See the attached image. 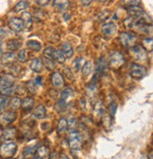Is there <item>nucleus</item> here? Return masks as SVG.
<instances>
[{
  "label": "nucleus",
  "mask_w": 153,
  "mask_h": 159,
  "mask_svg": "<svg viewBox=\"0 0 153 159\" xmlns=\"http://www.w3.org/2000/svg\"><path fill=\"white\" fill-rule=\"evenodd\" d=\"M130 56L137 63H146L147 62V51L143 48V46H133L129 50Z\"/></svg>",
  "instance_id": "1"
},
{
  "label": "nucleus",
  "mask_w": 153,
  "mask_h": 159,
  "mask_svg": "<svg viewBox=\"0 0 153 159\" xmlns=\"http://www.w3.org/2000/svg\"><path fill=\"white\" fill-rule=\"evenodd\" d=\"M82 141L83 138L82 135L79 133V132H71L68 137V144L70 149L78 151L81 149L82 146Z\"/></svg>",
  "instance_id": "2"
},
{
  "label": "nucleus",
  "mask_w": 153,
  "mask_h": 159,
  "mask_svg": "<svg viewBox=\"0 0 153 159\" xmlns=\"http://www.w3.org/2000/svg\"><path fill=\"white\" fill-rule=\"evenodd\" d=\"M16 151H17V145L14 142L10 141V142L2 143L1 148H0V154H1L2 158L8 159L12 157L15 154Z\"/></svg>",
  "instance_id": "3"
},
{
  "label": "nucleus",
  "mask_w": 153,
  "mask_h": 159,
  "mask_svg": "<svg viewBox=\"0 0 153 159\" xmlns=\"http://www.w3.org/2000/svg\"><path fill=\"white\" fill-rule=\"evenodd\" d=\"M146 68L137 63H132L129 66V75L135 80H141L146 75Z\"/></svg>",
  "instance_id": "4"
},
{
  "label": "nucleus",
  "mask_w": 153,
  "mask_h": 159,
  "mask_svg": "<svg viewBox=\"0 0 153 159\" xmlns=\"http://www.w3.org/2000/svg\"><path fill=\"white\" fill-rule=\"evenodd\" d=\"M136 39L137 38L134 33L129 31H123L119 35V42L126 48H132V45L136 42Z\"/></svg>",
  "instance_id": "5"
},
{
  "label": "nucleus",
  "mask_w": 153,
  "mask_h": 159,
  "mask_svg": "<svg viewBox=\"0 0 153 159\" xmlns=\"http://www.w3.org/2000/svg\"><path fill=\"white\" fill-rule=\"evenodd\" d=\"M125 64V58L122 53L113 51L110 56V66L113 69H118Z\"/></svg>",
  "instance_id": "6"
},
{
  "label": "nucleus",
  "mask_w": 153,
  "mask_h": 159,
  "mask_svg": "<svg viewBox=\"0 0 153 159\" xmlns=\"http://www.w3.org/2000/svg\"><path fill=\"white\" fill-rule=\"evenodd\" d=\"M9 28L13 30V31H21L24 28V23H23V20L21 18H18V17H12L9 20L8 22Z\"/></svg>",
  "instance_id": "7"
},
{
  "label": "nucleus",
  "mask_w": 153,
  "mask_h": 159,
  "mask_svg": "<svg viewBox=\"0 0 153 159\" xmlns=\"http://www.w3.org/2000/svg\"><path fill=\"white\" fill-rule=\"evenodd\" d=\"M116 30V26L114 23H107V24H104L101 28V32L103 34L104 37L106 38H110L111 37L114 32Z\"/></svg>",
  "instance_id": "8"
},
{
  "label": "nucleus",
  "mask_w": 153,
  "mask_h": 159,
  "mask_svg": "<svg viewBox=\"0 0 153 159\" xmlns=\"http://www.w3.org/2000/svg\"><path fill=\"white\" fill-rule=\"evenodd\" d=\"M51 82L54 87L62 88L64 85V81L60 72H54L51 74Z\"/></svg>",
  "instance_id": "9"
},
{
  "label": "nucleus",
  "mask_w": 153,
  "mask_h": 159,
  "mask_svg": "<svg viewBox=\"0 0 153 159\" xmlns=\"http://www.w3.org/2000/svg\"><path fill=\"white\" fill-rule=\"evenodd\" d=\"M1 139L2 140H8V141H11L12 139L16 136V134H17V131L14 127H7L5 130H2L1 132Z\"/></svg>",
  "instance_id": "10"
},
{
  "label": "nucleus",
  "mask_w": 153,
  "mask_h": 159,
  "mask_svg": "<svg viewBox=\"0 0 153 159\" xmlns=\"http://www.w3.org/2000/svg\"><path fill=\"white\" fill-rule=\"evenodd\" d=\"M106 67H107V64L105 62L104 58L103 57L99 58L97 61V64H95V76L98 77V76L102 75L103 73H105Z\"/></svg>",
  "instance_id": "11"
},
{
  "label": "nucleus",
  "mask_w": 153,
  "mask_h": 159,
  "mask_svg": "<svg viewBox=\"0 0 153 159\" xmlns=\"http://www.w3.org/2000/svg\"><path fill=\"white\" fill-rule=\"evenodd\" d=\"M142 24L138 21L135 17L129 16L124 20V26L128 29H137L141 26Z\"/></svg>",
  "instance_id": "12"
},
{
  "label": "nucleus",
  "mask_w": 153,
  "mask_h": 159,
  "mask_svg": "<svg viewBox=\"0 0 153 159\" xmlns=\"http://www.w3.org/2000/svg\"><path fill=\"white\" fill-rule=\"evenodd\" d=\"M16 116H17V115L14 111L2 113L1 114V121H2V123H5V124H11L15 120Z\"/></svg>",
  "instance_id": "13"
},
{
  "label": "nucleus",
  "mask_w": 153,
  "mask_h": 159,
  "mask_svg": "<svg viewBox=\"0 0 153 159\" xmlns=\"http://www.w3.org/2000/svg\"><path fill=\"white\" fill-rule=\"evenodd\" d=\"M15 61V54L12 52H9V53H5L2 55L1 58V63L6 66H12V63H14Z\"/></svg>",
  "instance_id": "14"
},
{
  "label": "nucleus",
  "mask_w": 153,
  "mask_h": 159,
  "mask_svg": "<svg viewBox=\"0 0 153 159\" xmlns=\"http://www.w3.org/2000/svg\"><path fill=\"white\" fill-rule=\"evenodd\" d=\"M0 85H1V90L11 87L13 85L12 78H11L9 75H5L1 77V81H0Z\"/></svg>",
  "instance_id": "15"
},
{
  "label": "nucleus",
  "mask_w": 153,
  "mask_h": 159,
  "mask_svg": "<svg viewBox=\"0 0 153 159\" xmlns=\"http://www.w3.org/2000/svg\"><path fill=\"white\" fill-rule=\"evenodd\" d=\"M30 68L37 73H40L43 68V62L39 58H34L30 64Z\"/></svg>",
  "instance_id": "16"
},
{
  "label": "nucleus",
  "mask_w": 153,
  "mask_h": 159,
  "mask_svg": "<svg viewBox=\"0 0 153 159\" xmlns=\"http://www.w3.org/2000/svg\"><path fill=\"white\" fill-rule=\"evenodd\" d=\"M22 46V43L20 40H17V39H12V40H10V41L7 43V48L10 50V51H15V50H18L19 48H21Z\"/></svg>",
  "instance_id": "17"
},
{
  "label": "nucleus",
  "mask_w": 153,
  "mask_h": 159,
  "mask_svg": "<svg viewBox=\"0 0 153 159\" xmlns=\"http://www.w3.org/2000/svg\"><path fill=\"white\" fill-rule=\"evenodd\" d=\"M46 115V109L44 105L40 104V105H38L34 112H33V116L36 117V118H39V119H43Z\"/></svg>",
  "instance_id": "18"
},
{
  "label": "nucleus",
  "mask_w": 153,
  "mask_h": 159,
  "mask_svg": "<svg viewBox=\"0 0 153 159\" xmlns=\"http://www.w3.org/2000/svg\"><path fill=\"white\" fill-rule=\"evenodd\" d=\"M138 31L149 36V38L153 37V26L152 25H141L138 28Z\"/></svg>",
  "instance_id": "19"
},
{
  "label": "nucleus",
  "mask_w": 153,
  "mask_h": 159,
  "mask_svg": "<svg viewBox=\"0 0 153 159\" xmlns=\"http://www.w3.org/2000/svg\"><path fill=\"white\" fill-rule=\"evenodd\" d=\"M33 105H34V99L30 97H27L22 101V106L21 107L25 111H29L32 109Z\"/></svg>",
  "instance_id": "20"
},
{
  "label": "nucleus",
  "mask_w": 153,
  "mask_h": 159,
  "mask_svg": "<svg viewBox=\"0 0 153 159\" xmlns=\"http://www.w3.org/2000/svg\"><path fill=\"white\" fill-rule=\"evenodd\" d=\"M68 128V120L65 117H62L60 118V120L58 122V126H57V131H58L60 134L64 133Z\"/></svg>",
  "instance_id": "21"
},
{
  "label": "nucleus",
  "mask_w": 153,
  "mask_h": 159,
  "mask_svg": "<svg viewBox=\"0 0 153 159\" xmlns=\"http://www.w3.org/2000/svg\"><path fill=\"white\" fill-rule=\"evenodd\" d=\"M53 59L56 62H58L59 64H63L65 62V55L63 50L61 49H55Z\"/></svg>",
  "instance_id": "22"
},
{
  "label": "nucleus",
  "mask_w": 153,
  "mask_h": 159,
  "mask_svg": "<svg viewBox=\"0 0 153 159\" xmlns=\"http://www.w3.org/2000/svg\"><path fill=\"white\" fill-rule=\"evenodd\" d=\"M21 19L23 20V23H24V27L25 28H28L30 29L31 25H32V17H31V14L29 12H23L22 16H21Z\"/></svg>",
  "instance_id": "23"
},
{
  "label": "nucleus",
  "mask_w": 153,
  "mask_h": 159,
  "mask_svg": "<svg viewBox=\"0 0 153 159\" xmlns=\"http://www.w3.org/2000/svg\"><path fill=\"white\" fill-rule=\"evenodd\" d=\"M48 153H49L48 149L45 146H41L36 151V157L39 159H45L46 156H48Z\"/></svg>",
  "instance_id": "24"
},
{
  "label": "nucleus",
  "mask_w": 153,
  "mask_h": 159,
  "mask_svg": "<svg viewBox=\"0 0 153 159\" xmlns=\"http://www.w3.org/2000/svg\"><path fill=\"white\" fill-rule=\"evenodd\" d=\"M42 62H43L44 66H45L48 71H53V70L55 69V67H56L54 62L52 61V59H48V58L43 56V58H42Z\"/></svg>",
  "instance_id": "25"
},
{
  "label": "nucleus",
  "mask_w": 153,
  "mask_h": 159,
  "mask_svg": "<svg viewBox=\"0 0 153 159\" xmlns=\"http://www.w3.org/2000/svg\"><path fill=\"white\" fill-rule=\"evenodd\" d=\"M62 48H63L62 50L63 51V53H64V55H65L66 58H71L73 56L74 50H73V48L71 47V45L69 43L64 42L63 44V46H62Z\"/></svg>",
  "instance_id": "26"
},
{
  "label": "nucleus",
  "mask_w": 153,
  "mask_h": 159,
  "mask_svg": "<svg viewBox=\"0 0 153 159\" xmlns=\"http://www.w3.org/2000/svg\"><path fill=\"white\" fill-rule=\"evenodd\" d=\"M27 47H28L30 50L36 51V52L40 51L41 48H42L41 44H40L39 42H38V41H33V40H30V41H28V42H27Z\"/></svg>",
  "instance_id": "27"
},
{
  "label": "nucleus",
  "mask_w": 153,
  "mask_h": 159,
  "mask_svg": "<svg viewBox=\"0 0 153 159\" xmlns=\"http://www.w3.org/2000/svg\"><path fill=\"white\" fill-rule=\"evenodd\" d=\"M94 115L98 116H101L105 115V107L101 102H98L94 105Z\"/></svg>",
  "instance_id": "28"
},
{
  "label": "nucleus",
  "mask_w": 153,
  "mask_h": 159,
  "mask_svg": "<svg viewBox=\"0 0 153 159\" xmlns=\"http://www.w3.org/2000/svg\"><path fill=\"white\" fill-rule=\"evenodd\" d=\"M66 108V99L63 98H60L57 103L55 104V110L58 112V113H63L64 112Z\"/></svg>",
  "instance_id": "29"
},
{
  "label": "nucleus",
  "mask_w": 153,
  "mask_h": 159,
  "mask_svg": "<svg viewBox=\"0 0 153 159\" xmlns=\"http://www.w3.org/2000/svg\"><path fill=\"white\" fill-rule=\"evenodd\" d=\"M143 48L146 50V51H152L153 50V39L152 38H145L143 41Z\"/></svg>",
  "instance_id": "30"
},
{
  "label": "nucleus",
  "mask_w": 153,
  "mask_h": 159,
  "mask_svg": "<svg viewBox=\"0 0 153 159\" xmlns=\"http://www.w3.org/2000/svg\"><path fill=\"white\" fill-rule=\"evenodd\" d=\"M28 8V2H27V1H20V2H18L15 5L13 11H16V12H19V11H22L27 10Z\"/></svg>",
  "instance_id": "31"
},
{
  "label": "nucleus",
  "mask_w": 153,
  "mask_h": 159,
  "mask_svg": "<svg viewBox=\"0 0 153 159\" xmlns=\"http://www.w3.org/2000/svg\"><path fill=\"white\" fill-rule=\"evenodd\" d=\"M20 106H22V101L19 98L14 97V98H12L11 99V109L17 110V109L20 108Z\"/></svg>",
  "instance_id": "32"
},
{
  "label": "nucleus",
  "mask_w": 153,
  "mask_h": 159,
  "mask_svg": "<svg viewBox=\"0 0 153 159\" xmlns=\"http://www.w3.org/2000/svg\"><path fill=\"white\" fill-rule=\"evenodd\" d=\"M81 72H82V75L83 76H89L92 72V64L91 62H86L83 66H82V68H81Z\"/></svg>",
  "instance_id": "33"
},
{
  "label": "nucleus",
  "mask_w": 153,
  "mask_h": 159,
  "mask_svg": "<svg viewBox=\"0 0 153 159\" xmlns=\"http://www.w3.org/2000/svg\"><path fill=\"white\" fill-rule=\"evenodd\" d=\"M18 61L20 63H26L28 61V50L27 49H22L20 52L18 53Z\"/></svg>",
  "instance_id": "34"
},
{
  "label": "nucleus",
  "mask_w": 153,
  "mask_h": 159,
  "mask_svg": "<svg viewBox=\"0 0 153 159\" xmlns=\"http://www.w3.org/2000/svg\"><path fill=\"white\" fill-rule=\"evenodd\" d=\"M75 94L74 90L71 88V87H66L61 94V98H63V99H66L67 98L69 97H73Z\"/></svg>",
  "instance_id": "35"
},
{
  "label": "nucleus",
  "mask_w": 153,
  "mask_h": 159,
  "mask_svg": "<svg viewBox=\"0 0 153 159\" xmlns=\"http://www.w3.org/2000/svg\"><path fill=\"white\" fill-rule=\"evenodd\" d=\"M53 4H54V6H56L59 10L64 11L68 7L69 2L68 1H53Z\"/></svg>",
  "instance_id": "36"
},
{
  "label": "nucleus",
  "mask_w": 153,
  "mask_h": 159,
  "mask_svg": "<svg viewBox=\"0 0 153 159\" xmlns=\"http://www.w3.org/2000/svg\"><path fill=\"white\" fill-rule=\"evenodd\" d=\"M54 52H55V49L52 47H48L44 50V57H46L48 59H53Z\"/></svg>",
  "instance_id": "37"
},
{
  "label": "nucleus",
  "mask_w": 153,
  "mask_h": 159,
  "mask_svg": "<svg viewBox=\"0 0 153 159\" xmlns=\"http://www.w3.org/2000/svg\"><path fill=\"white\" fill-rule=\"evenodd\" d=\"M76 120L75 117H70L68 119V129L71 132H76Z\"/></svg>",
  "instance_id": "38"
},
{
  "label": "nucleus",
  "mask_w": 153,
  "mask_h": 159,
  "mask_svg": "<svg viewBox=\"0 0 153 159\" xmlns=\"http://www.w3.org/2000/svg\"><path fill=\"white\" fill-rule=\"evenodd\" d=\"M37 151V149H35V147H31V146H28V147H26L25 149H24V152H23V153H24V156H26V157H28V156H30V155H32L35 152Z\"/></svg>",
  "instance_id": "39"
},
{
  "label": "nucleus",
  "mask_w": 153,
  "mask_h": 159,
  "mask_svg": "<svg viewBox=\"0 0 153 159\" xmlns=\"http://www.w3.org/2000/svg\"><path fill=\"white\" fill-rule=\"evenodd\" d=\"M81 62H82V58L81 57H78L76 58L73 61V66L75 67L76 71H79L81 67Z\"/></svg>",
  "instance_id": "40"
},
{
  "label": "nucleus",
  "mask_w": 153,
  "mask_h": 159,
  "mask_svg": "<svg viewBox=\"0 0 153 159\" xmlns=\"http://www.w3.org/2000/svg\"><path fill=\"white\" fill-rule=\"evenodd\" d=\"M15 92H16L15 88H13V86H11V87H9V88H6V89L1 90V95L6 96V97H9V96H12Z\"/></svg>",
  "instance_id": "41"
},
{
  "label": "nucleus",
  "mask_w": 153,
  "mask_h": 159,
  "mask_svg": "<svg viewBox=\"0 0 153 159\" xmlns=\"http://www.w3.org/2000/svg\"><path fill=\"white\" fill-rule=\"evenodd\" d=\"M102 122H103V126L105 127H111V117L110 115H104V116L102 117Z\"/></svg>",
  "instance_id": "42"
},
{
  "label": "nucleus",
  "mask_w": 153,
  "mask_h": 159,
  "mask_svg": "<svg viewBox=\"0 0 153 159\" xmlns=\"http://www.w3.org/2000/svg\"><path fill=\"white\" fill-rule=\"evenodd\" d=\"M27 89L31 93V94H35L36 93V84L34 81H29L28 83H27Z\"/></svg>",
  "instance_id": "43"
},
{
  "label": "nucleus",
  "mask_w": 153,
  "mask_h": 159,
  "mask_svg": "<svg viewBox=\"0 0 153 159\" xmlns=\"http://www.w3.org/2000/svg\"><path fill=\"white\" fill-rule=\"evenodd\" d=\"M63 73L66 79H68L69 81H74V75L72 73V71L70 70V68L68 67H63Z\"/></svg>",
  "instance_id": "44"
},
{
  "label": "nucleus",
  "mask_w": 153,
  "mask_h": 159,
  "mask_svg": "<svg viewBox=\"0 0 153 159\" xmlns=\"http://www.w3.org/2000/svg\"><path fill=\"white\" fill-rule=\"evenodd\" d=\"M0 99H1V113H3L4 112V109L7 107V105H8V102H9V99H8V98L7 97H5V96H3V95H1V97H0Z\"/></svg>",
  "instance_id": "45"
},
{
  "label": "nucleus",
  "mask_w": 153,
  "mask_h": 159,
  "mask_svg": "<svg viewBox=\"0 0 153 159\" xmlns=\"http://www.w3.org/2000/svg\"><path fill=\"white\" fill-rule=\"evenodd\" d=\"M110 15V11L109 10H105V11H102L99 15H98V21H104L106 20Z\"/></svg>",
  "instance_id": "46"
},
{
  "label": "nucleus",
  "mask_w": 153,
  "mask_h": 159,
  "mask_svg": "<svg viewBox=\"0 0 153 159\" xmlns=\"http://www.w3.org/2000/svg\"><path fill=\"white\" fill-rule=\"evenodd\" d=\"M116 110H117V104L116 102H111L109 106V111H110V114L111 116H114L116 113Z\"/></svg>",
  "instance_id": "47"
},
{
  "label": "nucleus",
  "mask_w": 153,
  "mask_h": 159,
  "mask_svg": "<svg viewBox=\"0 0 153 159\" xmlns=\"http://www.w3.org/2000/svg\"><path fill=\"white\" fill-rule=\"evenodd\" d=\"M27 90L28 89L25 88V87H23L22 85H18L17 88H16V93L19 94V95H25L26 92H27Z\"/></svg>",
  "instance_id": "48"
},
{
  "label": "nucleus",
  "mask_w": 153,
  "mask_h": 159,
  "mask_svg": "<svg viewBox=\"0 0 153 159\" xmlns=\"http://www.w3.org/2000/svg\"><path fill=\"white\" fill-rule=\"evenodd\" d=\"M126 4H129V7H133V6H139L141 4L140 1H137V0H134V1H126Z\"/></svg>",
  "instance_id": "49"
},
{
  "label": "nucleus",
  "mask_w": 153,
  "mask_h": 159,
  "mask_svg": "<svg viewBox=\"0 0 153 159\" xmlns=\"http://www.w3.org/2000/svg\"><path fill=\"white\" fill-rule=\"evenodd\" d=\"M36 3L40 7H45L47 4H49V1H47V0H44V1H40V0H38V1H36Z\"/></svg>",
  "instance_id": "50"
},
{
  "label": "nucleus",
  "mask_w": 153,
  "mask_h": 159,
  "mask_svg": "<svg viewBox=\"0 0 153 159\" xmlns=\"http://www.w3.org/2000/svg\"><path fill=\"white\" fill-rule=\"evenodd\" d=\"M42 81H43V78H42L41 76H38V77L35 79V81H34V82H35V84H36L37 85H42V84H43Z\"/></svg>",
  "instance_id": "51"
},
{
  "label": "nucleus",
  "mask_w": 153,
  "mask_h": 159,
  "mask_svg": "<svg viewBox=\"0 0 153 159\" xmlns=\"http://www.w3.org/2000/svg\"><path fill=\"white\" fill-rule=\"evenodd\" d=\"M85 106H86V102H85V99H84V98L81 99V101H80V107L82 108V109L84 110V109H85Z\"/></svg>",
  "instance_id": "52"
},
{
  "label": "nucleus",
  "mask_w": 153,
  "mask_h": 159,
  "mask_svg": "<svg viewBox=\"0 0 153 159\" xmlns=\"http://www.w3.org/2000/svg\"><path fill=\"white\" fill-rule=\"evenodd\" d=\"M49 159H58V153H57V152H52V153H50Z\"/></svg>",
  "instance_id": "53"
},
{
  "label": "nucleus",
  "mask_w": 153,
  "mask_h": 159,
  "mask_svg": "<svg viewBox=\"0 0 153 159\" xmlns=\"http://www.w3.org/2000/svg\"><path fill=\"white\" fill-rule=\"evenodd\" d=\"M70 18H71V15H70L69 13L65 12V13L63 14V19L65 20V21H67V20H69Z\"/></svg>",
  "instance_id": "54"
},
{
  "label": "nucleus",
  "mask_w": 153,
  "mask_h": 159,
  "mask_svg": "<svg viewBox=\"0 0 153 159\" xmlns=\"http://www.w3.org/2000/svg\"><path fill=\"white\" fill-rule=\"evenodd\" d=\"M81 3H82V4H86V6H87V5H89V4H91L92 1H91V0H89V1H81Z\"/></svg>",
  "instance_id": "55"
},
{
  "label": "nucleus",
  "mask_w": 153,
  "mask_h": 159,
  "mask_svg": "<svg viewBox=\"0 0 153 159\" xmlns=\"http://www.w3.org/2000/svg\"><path fill=\"white\" fill-rule=\"evenodd\" d=\"M60 159H69L66 155H62L61 157H60Z\"/></svg>",
  "instance_id": "56"
},
{
  "label": "nucleus",
  "mask_w": 153,
  "mask_h": 159,
  "mask_svg": "<svg viewBox=\"0 0 153 159\" xmlns=\"http://www.w3.org/2000/svg\"><path fill=\"white\" fill-rule=\"evenodd\" d=\"M149 159H153V152L149 155Z\"/></svg>",
  "instance_id": "57"
},
{
  "label": "nucleus",
  "mask_w": 153,
  "mask_h": 159,
  "mask_svg": "<svg viewBox=\"0 0 153 159\" xmlns=\"http://www.w3.org/2000/svg\"><path fill=\"white\" fill-rule=\"evenodd\" d=\"M33 159H39V158H37V157H34Z\"/></svg>",
  "instance_id": "58"
},
{
  "label": "nucleus",
  "mask_w": 153,
  "mask_h": 159,
  "mask_svg": "<svg viewBox=\"0 0 153 159\" xmlns=\"http://www.w3.org/2000/svg\"><path fill=\"white\" fill-rule=\"evenodd\" d=\"M24 159H26V158H24Z\"/></svg>",
  "instance_id": "59"
}]
</instances>
